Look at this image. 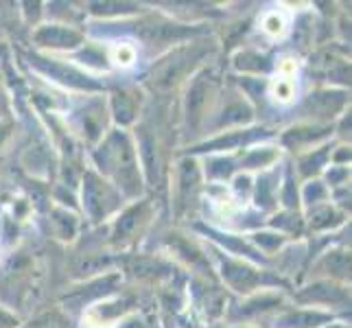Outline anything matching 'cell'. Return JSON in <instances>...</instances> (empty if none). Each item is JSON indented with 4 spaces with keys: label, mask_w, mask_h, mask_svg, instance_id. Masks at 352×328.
Masks as SVG:
<instances>
[{
    "label": "cell",
    "mask_w": 352,
    "mask_h": 328,
    "mask_svg": "<svg viewBox=\"0 0 352 328\" xmlns=\"http://www.w3.org/2000/svg\"><path fill=\"white\" fill-rule=\"evenodd\" d=\"M83 206H86V212L94 221H99L116 208V195L112 186L99 175L86 173V177H83Z\"/></svg>",
    "instance_id": "7a4b0ae2"
},
{
    "label": "cell",
    "mask_w": 352,
    "mask_h": 328,
    "mask_svg": "<svg viewBox=\"0 0 352 328\" xmlns=\"http://www.w3.org/2000/svg\"><path fill=\"white\" fill-rule=\"evenodd\" d=\"M331 315H324L320 311H298V313H287L276 322V328H315L324 322H329Z\"/></svg>",
    "instance_id": "30bf717a"
},
{
    "label": "cell",
    "mask_w": 352,
    "mask_h": 328,
    "mask_svg": "<svg viewBox=\"0 0 352 328\" xmlns=\"http://www.w3.org/2000/svg\"><path fill=\"white\" fill-rule=\"evenodd\" d=\"M114 96H116V99H114L116 118L120 120V123H129V120L133 118V114H136V105H133L131 94H127V92H116Z\"/></svg>",
    "instance_id": "4fadbf2b"
},
{
    "label": "cell",
    "mask_w": 352,
    "mask_h": 328,
    "mask_svg": "<svg viewBox=\"0 0 352 328\" xmlns=\"http://www.w3.org/2000/svg\"><path fill=\"white\" fill-rule=\"evenodd\" d=\"M110 57H112V62H114L116 66L127 68V66H131L133 62H136V48H133L129 42H120V44H116V46L112 48Z\"/></svg>",
    "instance_id": "5bb4252c"
},
{
    "label": "cell",
    "mask_w": 352,
    "mask_h": 328,
    "mask_svg": "<svg viewBox=\"0 0 352 328\" xmlns=\"http://www.w3.org/2000/svg\"><path fill=\"white\" fill-rule=\"evenodd\" d=\"M18 320H14L7 311H0V328H14Z\"/></svg>",
    "instance_id": "44dd1931"
},
{
    "label": "cell",
    "mask_w": 352,
    "mask_h": 328,
    "mask_svg": "<svg viewBox=\"0 0 352 328\" xmlns=\"http://www.w3.org/2000/svg\"><path fill=\"white\" fill-rule=\"evenodd\" d=\"M276 157V151H272V147H263V149H252L250 155L243 160V166L248 168H258V166H265L270 164Z\"/></svg>",
    "instance_id": "2e32d148"
},
{
    "label": "cell",
    "mask_w": 352,
    "mask_h": 328,
    "mask_svg": "<svg viewBox=\"0 0 352 328\" xmlns=\"http://www.w3.org/2000/svg\"><path fill=\"white\" fill-rule=\"evenodd\" d=\"M346 105V99L342 92H315L311 94L309 99V107L311 112L315 109L318 114H324V116H331V112H337V109H342Z\"/></svg>",
    "instance_id": "8fae6325"
},
{
    "label": "cell",
    "mask_w": 352,
    "mask_h": 328,
    "mask_svg": "<svg viewBox=\"0 0 352 328\" xmlns=\"http://www.w3.org/2000/svg\"><path fill=\"white\" fill-rule=\"evenodd\" d=\"M258 243H263L265 248H280V243H283V239H280V234H258Z\"/></svg>",
    "instance_id": "ffe728a7"
},
{
    "label": "cell",
    "mask_w": 352,
    "mask_h": 328,
    "mask_svg": "<svg viewBox=\"0 0 352 328\" xmlns=\"http://www.w3.org/2000/svg\"><path fill=\"white\" fill-rule=\"evenodd\" d=\"M129 307L127 300H116V302H105V305H99V307H92L90 311V322H96V324H103V322H112L116 320L118 315H123Z\"/></svg>",
    "instance_id": "7c38bea8"
},
{
    "label": "cell",
    "mask_w": 352,
    "mask_h": 328,
    "mask_svg": "<svg viewBox=\"0 0 352 328\" xmlns=\"http://www.w3.org/2000/svg\"><path fill=\"white\" fill-rule=\"evenodd\" d=\"M274 96H276V101H280V103H289L294 99L296 88H294V83H291V79H278L274 86Z\"/></svg>",
    "instance_id": "e0dca14e"
},
{
    "label": "cell",
    "mask_w": 352,
    "mask_h": 328,
    "mask_svg": "<svg viewBox=\"0 0 352 328\" xmlns=\"http://www.w3.org/2000/svg\"><path fill=\"white\" fill-rule=\"evenodd\" d=\"M99 162L107 173L114 175L116 184L123 186L125 193L136 195L140 193V173H138V157L131 142L125 133H112L99 149Z\"/></svg>",
    "instance_id": "6da1fadb"
},
{
    "label": "cell",
    "mask_w": 352,
    "mask_h": 328,
    "mask_svg": "<svg viewBox=\"0 0 352 328\" xmlns=\"http://www.w3.org/2000/svg\"><path fill=\"white\" fill-rule=\"evenodd\" d=\"M195 33V29H186V27H177V24H144V27H140V38L144 42H157V44H162V42H173V40H182V38H186V35H192Z\"/></svg>",
    "instance_id": "5b68a950"
},
{
    "label": "cell",
    "mask_w": 352,
    "mask_h": 328,
    "mask_svg": "<svg viewBox=\"0 0 352 328\" xmlns=\"http://www.w3.org/2000/svg\"><path fill=\"white\" fill-rule=\"evenodd\" d=\"M210 79V77H208ZM206 77H197L195 83L190 86V92H188V101H186V116L188 120H192V123H197V120L204 116V107H206V96L210 94L208 86L210 81Z\"/></svg>",
    "instance_id": "9c48e42d"
},
{
    "label": "cell",
    "mask_w": 352,
    "mask_h": 328,
    "mask_svg": "<svg viewBox=\"0 0 352 328\" xmlns=\"http://www.w3.org/2000/svg\"><path fill=\"white\" fill-rule=\"evenodd\" d=\"M192 62V53L186 51V48H182V51H175L171 57L162 62L157 68H153V75H151V83L153 88H160V90H166L171 88L173 83L184 75V70L188 68V64Z\"/></svg>",
    "instance_id": "3957f363"
},
{
    "label": "cell",
    "mask_w": 352,
    "mask_h": 328,
    "mask_svg": "<svg viewBox=\"0 0 352 328\" xmlns=\"http://www.w3.org/2000/svg\"><path fill=\"white\" fill-rule=\"evenodd\" d=\"M40 66L51 75L53 79H57V81H62V83H66V86H72V88H81V90H96L99 86L92 81V79H88L86 75H81V72H77L75 68H68V66H64V64H59V62H51V64H46L44 59H40Z\"/></svg>",
    "instance_id": "8992f818"
},
{
    "label": "cell",
    "mask_w": 352,
    "mask_h": 328,
    "mask_svg": "<svg viewBox=\"0 0 352 328\" xmlns=\"http://www.w3.org/2000/svg\"><path fill=\"white\" fill-rule=\"evenodd\" d=\"M120 328H144V326H142V322H138V320H129V322H125V324H120Z\"/></svg>",
    "instance_id": "7402d4cb"
},
{
    "label": "cell",
    "mask_w": 352,
    "mask_h": 328,
    "mask_svg": "<svg viewBox=\"0 0 352 328\" xmlns=\"http://www.w3.org/2000/svg\"><path fill=\"white\" fill-rule=\"evenodd\" d=\"M33 40L46 48H77L83 38L81 33L64 27V24H46L35 31Z\"/></svg>",
    "instance_id": "277c9868"
},
{
    "label": "cell",
    "mask_w": 352,
    "mask_h": 328,
    "mask_svg": "<svg viewBox=\"0 0 352 328\" xmlns=\"http://www.w3.org/2000/svg\"><path fill=\"white\" fill-rule=\"evenodd\" d=\"M144 217H147V206H133L127 212H123L118 217L116 221V241H127V239H133L136 232L140 230V226L144 223Z\"/></svg>",
    "instance_id": "ba28073f"
},
{
    "label": "cell",
    "mask_w": 352,
    "mask_h": 328,
    "mask_svg": "<svg viewBox=\"0 0 352 328\" xmlns=\"http://www.w3.org/2000/svg\"><path fill=\"white\" fill-rule=\"evenodd\" d=\"M324 197H326V190H324V186L320 184V182H311V184H307V188H305V199L309 204H318Z\"/></svg>",
    "instance_id": "d6986e66"
},
{
    "label": "cell",
    "mask_w": 352,
    "mask_h": 328,
    "mask_svg": "<svg viewBox=\"0 0 352 328\" xmlns=\"http://www.w3.org/2000/svg\"><path fill=\"white\" fill-rule=\"evenodd\" d=\"M252 112L248 105L243 103H232L230 105L223 116H221V125H239V123H245V120H250Z\"/></svg>",
    "instance_id": "9a60e30c"
},
{
    "label": "cell",
    "mask_w": 352,
    "mask_h": 328,
    "mask_svg": "<svg viewBox=\"0 0 352 328\" xmlns=\"http://www.w3.org/2000/svg\"><path fill=\"white\" fill-rule=\"evenodd\" d=\"M223 278L228 281V285L236 291H252L258 285L261 274H256L252 267H245L243 263L228 261V263H223Z\"/></svg>",
    "instance_id": "52a82bcc"
},
{
    "label": "cell",
    "mask_w": 352,
    "mask_h": 328,
    "mask_svg": "<svg viewBox=\"0 0 352 328\" xmlns=\"http://www.w3.org/2000/svg\"><path fill=\"white\" fill-rule=\"evenodd\" d=\"M263 31L270 33V35H280L285 31V20L278 11H272L263 18Z\"/></svg>",
    "instance_id": "ac0fdd59"
}]
</instances>
